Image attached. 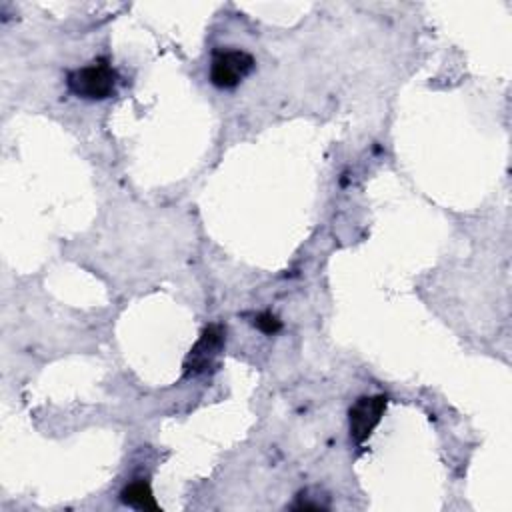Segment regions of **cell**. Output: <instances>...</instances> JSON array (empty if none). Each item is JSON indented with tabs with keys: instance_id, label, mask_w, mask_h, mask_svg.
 Returning a JSON list of instances; mask_svg holds the SVG:
<instances>
[{
	"instance_id": "1",
	"label": "cell",
	"mask_w": 512,
	"mask_h": 512,
	"mask_svg": "<svg viewBox=\"0 0 512 512\" xmlns=\"http://www.w3.org/2000/svg\"><path fill=\"white\" fill-rule=\"evenodd\" d=\"M118 80V70L106 58H96L90 64L74 68L66 74L68 90L74 96L90 102L114 96Z\"/></svg>"
},
{
	"instance_id": "6",
	"label": "cell",
	"mask_w": 512,
	"mask_h": 512,
	"mask_svg": "<svg viewBox=\"0 0 512 512\" xmlns=\"http://www.w3.org/2000/svg\"><path fill=\"white\" fill-rule=\"evenodd\" d=\"M252 326H254L256 330H260L262 334H266V336H274V334H278V332L282 330V320H280L276 314L264 310V312L254 314Z\"/></svg>"
},
{
	"instance_id": "4",
	"label": "cell",
	"mask_w": 512,
	"mask_h": 512,
	"mask_svg": "<svg viewBox=\"0 0 512 512\" xmlns=\"http://www.w3.org/2000/svg\"><path fill=\"white\" fill-rule=\"evenodd\" d=\"M386 408H388L386 394L360 396L348 408V432H350V440L356 446H362L372 436V432L380 424Z\"/></svg>"
},
{
	"instance_id": "5",
	"label": "cell",
	"mask_w": 512,
	"mask_h": 512,
	"mask_svg": "<svg viewBox=\"0 0 512 512\" xmlns=\"http://www.w3.org/2000/svg\"><path fill=\"white\" fill-rule=\"evenodd\" d=\"M120 502L130 506V508H136V510H152V512H160V504L156 502L154 498V492H152V486L148 480L144 478H138V480H132L128 482L122 492H120Z\"/></svg>"
},
{
	"instance_id": "3",
	"label": "cell",
	"mask_w": 512,
	"mask_h": 512,
	"mask_svg": "<svg viewBox=\"0 0 512 512\" xmlns=\"http://www.w3.org/2000/svg\"><path fill=\"white\" fill-rule=\"evenodd\" d=\"M256 66V60L250 52L240 48L214 50L210 62V82L220 90H234Z\"/></svg>"
},
{
	"instance_id": "2",
	"label": "cell",
	"mask_w": 512,
	"mask_h": 512,
	"mask_svg": "<svg viewBox=\"0 0 512 512\" xmlns=\"http://www.w3.org/2000/svg\"><path fill=\"white\" fill-rule=\"evenodd\" d=\"M226 344V326L212 322L206 324L198 336V340L194 342V346L190 348V352L184 358L182 364V378H194L204 374L206 370H210L218 358V354L222 352Z\"/></svg>"
}]
</instances>
